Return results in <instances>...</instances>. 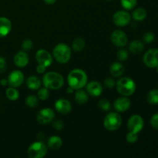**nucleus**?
<instances>
[{"label": "nucleus", "instance_id": "1", "mask_svg": "<svg viewBox=\"0 0 158 158\" xmlns=\"http://www.w3.org/2000/svg\"><path fill=\"white\" fill-rule=\"evenodd\" d=\"M87 75L81 69H73L67 77V82L69 86L73 89H80L84 87L87 83Z\"/></svg>", "mask_w": 158, "mask_h": 158}, {"label": "nucleus", "instance_id": "2", "mask_svg": "<svg viewBox=\"0 0 158 158\" xmlns=\"http://www.w3.org/2000/svg\"><path fill=\"white\" fill-rule=\"evenodd\" d=\"M43 84L49 89H59L64 84V78L56 72H48L43 76Z\"/></svg>", "mask_w": 158, "mask_h": 158}, {"label": "nucleus", "instance_id": "3", "mask_svg": "<svg viewBox=\"0 0 158 158\" xmlns=\"http://www.w3.org/2000/svg\"><path fill=\"white\" fill-rule=\"evenodd\" d=\"M117 89L120 95L129 97L135 92L136 83L130 77H122L117 82Z\"/></svg>", "mask_w": 158, "mask_h": 158}, {"label": "nucleus", "instance_id": "4", "mask_svg": "<svg viewBox=\"0 0 158 158\" xmlns=\"http://www.w3.org/2000/svg\"><path fill=\"white\" fill-rule=\"evenodd\" d=\"M71 49L65 43H59L54 47L52 55L58 63L64 64L68 63L71 58Z\"/></svg>", "mask_w": 158, "mask_h": 158}, {"label": "nucleus", "instance_id": "5", "mask_svg": "<svg viewBox=\"0 0 158 158\" xmlns=\"http://www.w3.org/2000/svg\"><path fill=\"white\" fill-rule=\"evenodd\" d=\"M122 124V117L117 113L111 112L105 117L103 120V126L110 131L118 130Z\"/></svg>", "mask_w": 158, "mask_h": 158}, {"label": "nucleus", "instance_id": "6", "mask_svg": "<svg viewBox=\"0 0 158 158\" xmlns=\"http://www.w3.org/2000/svg\"><path fill=\"white\" fill-rule=\"evenodd\" d=\"M48 147L42 141L32 143L27 150V154L30 158H43L47 154Z\"/></svg>", "mask_w": 158, "mask_h": 158}, {"label": "nucleus", "instance_id": "7", "mask_svg": "<svg viewBox=\"0 0 158 158\" xmlns=\"http://www.w3.org/2000/svg\"><path fill=\"white\" fill-rule=\"evenodd\" d=\"M144 122L143 119L139 115H133L129 118L127 122V127L129 131L138 134L143 130Z\"/></svg>", "mask_w": 158, "mask_h": 158}, {"label": "nucleus", "instance_id": "8", "mask_svg": "<svg viewBox=\"0 0 158 158\" xmlns=\"http://www.w3.org/2000/svg\"><path fill=\"white\" fill-rule=\"evenodd\" d=\"M145 66L149 68H156L158 66V49H151L147 51L143 58Z\"/></svg>", "mask_w": 158, "mask_h": 158}, {"label": "nucleus", "instance_id": "9", "mask_svg": "<svg viewBox=\"0 0 158 158\" xmlns=\"http://www.w3.org/2000/svg\"><path fill=\"white\" fill-rule=\"evenodd\" d=\"M55 118V113L50 108H44L40 110L36 116L37 121L40 124H47L51 123Z\"/></svg>", "mask_w": 158, "mask_h": 158}, {"label": "nucleus", "instance_id": "10", "mask_svg": "<svg viewBox=\"0 0 158 158\" xmlns=\"http://www.w3.org/2000/svg\"><path fill=\"white\" fill-rule=\"evenodd\" d=\"M35 60L39 64L43 65L46 68L50 66L53 61L52 55L46 49H39L35 53Z\"/></svg>", "mask_w": 158, "mask_h": 158}, {"label": "nucleus", "instance_id": "11", "mask_svg": "<svg viewBox=\"0 0 158 158\" xmlns=\"http://www.w3.org/2000/svg\"><path fill=\"white\" fill-rule=\"evenodd\" d=\"M111 41L114 46L122 48L127 44L128 38L126 33L121 30H115L110 35Z\"/></svg>", "mask_w": 158, "mask_h": 158}, {"label": "nucleus", "instance_id": "12", "mask_svg": "<svg viewBox=\"0 0 158 158\" xmlns=\"http://www.w3.org/2000/svg\"><path fill=\"white\" fill-rule=\"evenodd\" d=\"M131 15L127 12L120 10L117 11L114 14L113 21L116 26L122 27V26H125L129 24V23L131 22Z\"/></svg>", "mask_w": 158, "mask_h": 158}, {"label": "nucleus", "instance_id": "13", "mask_svg": "<svg viewBox=\"0 0 158 158\" xmlns=\"http://www.w3.org/2000/svg\"><path fill=\"white\" fill-rule=\"evenodd\" d=\"M7 80L11 87H19L24 81V75L20 70H13L9 74Z\"/></svg>", "mask_w": 158, "mask_h": 158}, {"label": "nucleus", "instance_id": "14", "mask_svg": "<svg viewBox=\"0 0 158 158\" xmlns=\"http://www.w3.org/2000/svg\"><path fill=\"white\" fill-rule=\"evenodd\" d=\"M131 100L128 97H119L114 101V108L117 112H125L131 107Z\"/></svg>", "mask_w": 158, "mask_h": 158}, {"label": "nucleus", "instance_id": "15", "mask_svg": "<svg viewBox=\"0 0 158 158\" xmlns=\"http://www.w3.org/2000/svg\"><path fill=\"white\" fill-rule=\"evenodd\" d=\"M55 109L61 114H67L72 110V104L66 99H59L55 103Z\"/></svg>", "mask_w": 158, "mask_h": 158}, {"label": "nucleus", "instance_id": "16", "mask_svg": "<svg viewBox=\"0 0 158 158\" xmlns=\"http://www.w3.org/2000/svg\"><path fill=\"white\" fill-rule=\"evenodd\" d=\"M86 91L90 96L94 97H100L103 93V86L100 84V83L97 81L89 82V83H86Z\"/></svg>", "mask_w": 158, "mask_h": 158}, {"label": "nucleus", "instance_id": "17", "mask_svg": "<svg viewBox=\"0 0 158 158\" xmlns=\"http://www.w3.org/2000/svg\"><path fill=\"white\" fill-rule=\"evenodd\" d=\"M29 62V57L25 51H19L14 56V63L19 68L26 67Z\"/></svg>", "mask_w": 158, "mask_h": 158}, {"label": "nucleus", "instance_id": "18", "mask_svg": "<svg viewBox=\"0 0 158 158\" xmlns=\"http://www.w3.org/2000/svg\"><path fill=\"white\" fill-rule=\"evenodd\" d=\"M12 29V23L6 17H0V38L6 36Z\"/></svg>", "mask_w": 158, "mask_h": 158}, {"label": "nucleus", "instance_id": "19", "mask_svg": "<svg viewBox=\"0 0 158 158\" xmlns=\"http://www.w3.org/2000/svg\"><path fill=\"white\" fill-rule=\"evenodd\" d=\"M110 73L113 77H120L124 73V67L123 64L118 62L112 63V65L110 67Z\"/></svg>", "mask_w": 158, "mask_h": 158}, {"label": "nucleus", "instance_id": "20", "mask_svg": "<svg viewBox=\"0 0 158 158\" xmlns=\"http://www.w3.org/2000/svg\"><path fill=\"white\" fill-rule=\"evenodd\" d=\"M26 86L32 90H36L40 89L41 86V80L35 76H31L28 77L26 80Z\"/></svg>", "mask_w": 158, "mask_h": 158}, {"label": "nucleus", "instance_id": "21", "mask_svg": "<svg viewBox=\"0 0 158 158\" xmlns=\"http://www.w3.org/2000/svg\"><path fill=\"white\" fill-rule=\"evenodd\" d=\"M143 49H144V44L140 40H134L129 45V50L133 54L141 53Z\"/></svg>", "mask_w": 158, "mask_h": 158}, {"label": "nucleus", "instance_id": "22", "mask_svg": "<svg viewBox=\"0 0 158 158\" xmlns=\"http://www.w3.org/2000/svg\"><path fill=\"white\" fill-rule=\"evenodd\" d=\"M63 145V140L61 137L58 136H52L47 141V147L52 150H58Z\"/></svg>", "mask_w": 158, "mask_h": 158}, {"label": "nucleus", "instance_id": "23", "mask_svg": "<svg viewBox=\"0 0 158 158\" xmlns=\"http://www.w3.org/2000/svg\"><path fill=\"white\" fill-rule=\"evenodd\" d=\"M75 100L78 104H86L88 102V100H89V97H88L87 93L85 92L84 90L81 89H77V91L75 94Z\"/></svg>", "mask_w": 158, "mask_h": 158}, {"label": "nucleus", "instance_id": "24", "mask_svg": "<svg viewBox=\"0 0 158 158\" xmlns=\"http://www.w3.org/2000/svg\"><path fill=\"white\" fill-rule=\"evenodd\" d=\"M147 15H148L147 11L143 8H138L134 11L132 16L136 21H143L147 18Z\"/></svg>", "mask_w": 158, "mask_h": 158}, {"label": "nucleus", "instance_id": "25", "mask_svg": "<svg viewBox=\"0 0 158 158\" xmlns=\"http://www.w3.org/2000/svg\"><path fill=\"white\" fill-rule=\"evenodd\" d=\"M147 101L152 105L158 104V89H151L147 95Z\"/></svg>", "mask_w": 158, "mask_h": 158}, {"label": "nucleus", "instance_id": "26", "mask_svg": "<svg viewBox=\"0 0 158 158\" xmlns=\"http://www.w3.org/2000/svg\"><path fill=\"white\" fill-rule=\"evenodd\" d=\"M86 46V43H85L84 40L82 38H77L73 40L72 43V49L75 52H80V51L83 50Z\"/></svg>", "mask_w": 158, "mask_h": 158}, {"label": "nucleus", "instance_id": "27", "mask_svg": "<svg viewBox=\"0 0 158 158\" xmlns=\"http://www.w3.org/2000/svg\"><path fill=\"white\" fill-rule=\"evenodd\" d=\"M6 95L9 100L15 101V100H18L19 97V93L15 87H11L10 86L6 89Z\"/></svg>", "mask_w": 158, "mask_h": 158}, {"label": "nucleus", "instance_id": "28", "mask_svg": "<svg viewBox=\"0 0 158 158\" xmlns=\"http://www.w3.org/2000/svg\"><path fill=\"white\" fill-rule=\"evenodd\" d=\"M137 0H120L122 7L126 10H131L137 6Z\"/></svg>", "mask_w": 158, "mask_h": 158}, {"label": "nucleus", "instance_id": "29", "mask_svg": "<svg viewBox=\"0 0 158 158\" xmlns=\"http://www.w3.org/2000/svg\"><path fill=\"white\" fill-rule=\"evenodd\" d=\"M26 103L31 108L37 107L39 105V98L34 95H29L26 98Z\"/></svg>", "mask_w": 158, "mask_h": 158}, {"label": "nucleus", "instance_id": "30", "mask_svg": "<svg viewBox=\"0 0 158 158\" xmlns=\"http://www.w3.org/2000/svg\"><path fill=\"white\" fill-rule=\"evenodd\" d=\"M37 97L41 100H46L49 97V89L46 87L40 88L37 93Z\"/></svg>", "mask_w": 158, "mask_h": 158}, {"label": "nucleus", "instance_id": "31", "mask_svg": "<svg viewBox=\"0 0 158 158\" xmlns=\"http://www.w3.org/2000/svg\"><path fill=\"white\" fill-rule=\"evenodd\" d=\"M98 106L99 108L102 111H109L111 108L110 103L107 100H106V99H102V100H100L99 101Z\"/></svg>", "mask_w": 158, "mask_h": 158}, {"label": "nucleus", "instance_id": "32", "mask_svg": "<svg viewBox=\"0 0 158 158\" xmlns=\"http://www.w3.org/2000/svg\"><path fill=\"white\" fill-rule=\"evenodd\" d=\"M32 46H33V43L30 39H26L23 40L22 43V48L24 51H29L32 49Z\"/></svg>", "mask_w": 158, "mask_h": 158}, {"label": "nucleus", "instance_id": "33", "mask_svg": "<svg viewBox=\"0 0 158 158\" xmlns=\"http://www.w3.org/2000/svg\"><path fill=\"white\" fill-rule=\"evenodd\" d=\"M126 140L127 141L130 143H135V142H137V140H138V134H135V133L129 131V133L127 134Z\"/></svg>", "mask_w": 158, "mask_h": 158}, {"label": "nucleus", "instance_id": "34", "mask_svg": "<svg viewBox=\"0 0 158 158\" xmlns=\"http://www.w3.org/2000/svg\"><path fill=\"white\" fill-rule=\"evenodd\" d=\"M128 57H129V54L126 49H121L117 52V58L120 61H125V60H127Z\"/></svg>", "mask_w": 158, "mask_h": 158}, {"label": "nucleus", "instance_id": "35", "mask_svg": "<svg viewBox=\"0 0 158 158\" xmlns=\"http://www.w3.org/2000/svg\"><path fill=\"white\" fill-rule=\"evenodd\" d=\"M155 36H154V34L152 32H148L143 35V42L146 43H151L154 42Z\"/></svg>", "mask_w": 158, "mask_h": 158}, {"label": "nucleus", "instance_id": "36", "mask_svg": "<svg viewBox=\"0 0 158 158\" xmlns=\"http://www.w3.org/2000/svg\"><path fill=\"white\" fill-rule=\"evenodd\" d=\"M103 83H104V86L106 88H109V89L114 87L116 85L115 80L112 78V77H106L104 80V81H103Z\"/></svg>", "mask_w": 158, "mask_h": 158}, {"label": "nucleus", "instance_id": "37", "mask_svg": "<svg viewBox=\"0 0 158 158\" xmlns=\"http://www.w3.org/2000/svg\"><path fill=\"white\" fill-rule=\"evenodd\" d=\"M151 125L153 128L158 130V114H155L151 119Z\"/></svg>", "mask_w": 158, "mask_h": 158}, {"label": "nucleus", "instance_id": "38", "mask_svg": "<svg viewBox=\"0 0 158 158\" xmlns=\"http://www.w3.org/2000/svg\"><path fill=\"white\" fill-rule=\"evenodd\" d=\"M52 127H53L54 129L57 130V131H60V130H62L63 128L64 124H63V122L61 120H57L53 122Z\"/></svg>", "mask_w": 158, "mask_h": 158}, {"label": "nucleus", "instance_id": "39", "mask_svg": "<svg viewBox=\"0 0 158 158\" xmlns=\"http://www.w3.org/2000/svg\"><path fill=\"white\" fill-rule=\"evenodd\" d=\"M6 61L4 58L0 57V73H4L6 70Z\"/></svg>", "mask_w": 158, "mask_h": 158}, {"label": "nucleus", "instance_id": "40", "mask_svg": "<svg viewBox=\"0 0 158 158\" xmlns=\"http://www.w3.org/2000/svg\"><path fill=\"white\" fill-rule=\"evenodd\" d=\"M46 66H43L41 64H38V66H36V71L38 73H43L46 71Z\"/></svg>", "mask_w": 158, "mask_h": 158}, {"label": "nucleus", "instance_id": "41", "mask_svg": "<svg viewBox=\"0 0 158 158\" xmlns=\"http://www.w3.org/2000/svg\"><path fill=\"white\" fill-rule=\"evenodd\" d=\"M0 84L3 86H6V85L9 84V83H8V80H6V79H2V80H0Z\"/></svg>", "mask_w": 158, "mask_h": 158}, {"label": "nucleus", "instance_id": "42", "mask_svg": "<svg viewBox=\"0 0 158 158\" xmlns=\"http://www.w3.org/2000/svg\"><path fill=\"white\" fill-rule=\"evenodd\" d=\"M43 1L47 5H52L56 2V0H43Z\"/></svg>", "mask_w": 158, "mask_h": 158}, {"label": "nucleus", "instance_id": "43", "mask_svg": "<svg viewBox=\"0 0 158 158\" xmlns=\"http://www.w3.org/2000/svg\"><path fill=\"white\" fill-rule=\"evenodd\" d=\"M73 90H74V89H73L71 86H68L67 89H66V93H67V94H73Z\"/></svg>", "mask_w": 158, "mask_h": 158}, {"label": "nucleus", "instance_id": "44", "mask_svg": "<svg viewBox=\"0 0 158 158\" xmlns=\"http://www.w3.org/2000/svg\"><path fill=\"white\" fill-rule=\"evenodd\" d=\"M156 68H157V73H158V66Z\"/></svg>", "mask_w": 158, "mask_h": 158}]
</instances>
